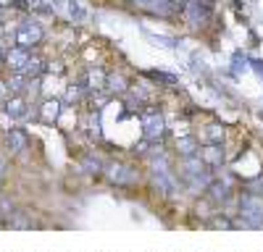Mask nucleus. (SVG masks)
<instances>
[{"label": "nucleus", "mask_w": 263, "mask_h": 252, "mask_svg": "<svg viewBox=\"0 0 263 252\" xmlns=\"http://www.w3.org/2000/svg\"><path fill=\"white\" fill-rule=\"evenodd\" d=\"M66 95H69V100H77L82 92H79V87H69V92H66Z\"/></svg>", "instance_id": "obj_21"}, {"label": "nucleus", "mask_w": 263, "mask_h": 252, "mask_svg": "<svg viewBox=\"0 0 263 252\" xmlns=\"http://www.w3.org/2000/svg\"><path fill=\"white\" fill-rule=\"evenodd\" d=\"M203 160H205V165L211 168V165H221V160H224V150L218 144H208L205 150H203V155H200Z\"/></svg>", "instance_id": "obj_13"}, {"label": "nucleus", "mask_w": 263, "mask_h": 252, "mask_svg": "<svg viewBox=\"0 0 263 252\" xmlns=\"http://www.w3.org/2000/svg\"><path fill=\"white\" fill-rule=\"evenodd\" d=\"M150 76L156 79V81H168V84H174V81H177V76H171V74H163V71H150Z\"/></svg>", "instance_id": "obj_20"}, {"label": "nucleus", "mask_w": 263, "mask_h": 252, "mask_svg": "<svg viewBox=\"0 0 263 252\" xmlns=\"http://www.w3.org/2000/svg\"><path fill=\"white\" fill-rule=\"evenodd\" d=\"M200 142H197V137H179L177 139V150H179V155H184V158H190V155H197L200 150Z\"/></svg>", "instance_id": "obj_11"}, {"label": "nucleus", "mask_w": 263, "mask_h": 252, "mask_svg": "<svg viewBox=\"0 0 263 252\" xmlns=\"http://www.w3.org/2000/svg\"><path fill=\"white\" fill-rule=\"evenodd\" d=\"M105 87L111 90V92H124V90H126V84H124L121 76H108V79H105Z\"/></svg>", "instance_id": "obj_17"}, {"label": "nucleus", "mask_w": 263, "mask_h": 252, "mask_svg": "<svg viewBox=\"0 0 263 252\" xmlns=\"http://www.w3.org/2000/svg\"><path fill=\"white\" fill-rule=\"evenodd\" d=\"M6 142H8V147H11V153H21V150L29 144V137H27L24 129H11V132L6 134Z\"/></svg>", "instance_id": "obj_9"}, {"label": "nucleus", "mask_w": 263, "mask_h": 252, "mask_svg": "<svg viewBox=\"0 0 263 252\" xmlns=\"http://www.w3.org/2000/svg\"><path fill=\"white\" fill-rule=\"evenodd\" d=\"M3 171H6V160L0 158V176H3Z\"/></svg>", "instance_id": "obj_24"}, {"label": "nucleus", "mask_w": 263, "mask_h": 252, "mask_svg": "<svg viewBox=\"0 0 263 252\" xmlns=\"http://www.w3.org/2000/svg\"><path fill=\"white\" fill-rule=\"evenodd\" d=\"M250 63H253V69H255V71L263 76V60H250Z\"/></svg>", "instance_id": "obj_22"}, {"label": "nucleus", "mask_w": 263, "mask_h": 252, "mask_svg": "<svg viewBox=\"0 0 263 252\" xmlns=\"http://www.w3.org/2000/svg\"><path fill=\"white\" fill-rule=\"evenodd\" d=\"M105 74H103V69H90L87 71V76H84V87L87 90H103L105 87Z\"/></svg>", "instance_id": "obj_12"}, {"label": "nucleus", "mask_w": 263, "mask_h": 252, "mask_svg": "<svg viewBox=\"0 0 263 252\" xmlns=\"http://www.w3.org/2000/svg\"><path fill=\"white\" fill-rule=\"evenodd\" d=\"M8 6H13V0H0V8H8Z\"/></svg>", "instance_id": "obj_23"}, {"label": "nucleus", "mask_w": 263, "mask_h": 252, "mask_svg": "<svg viewBox=\"0 0 263 252\" xmlns=\"http://www.w3.org/2000/svg\"><path fill=\"white\" fill-rule=\"evenodd\" d=\"M184 18L190 21L192 27H200L211 18V3L208 0H190L184 6Z\"/></svg>", "instance_id": "obj_5"}, {"label": "nucleus", "mask_w": 263, "mask_h": 252, "mask_svg": "<svg viewBox=\"0 0 263 252\" xmlns=\"http://www.w3.org/2000/svg\"><path fill=\"white\" fill-rule=\"evenodd\" d=\"M6 116H8L11 121H21V118H27V116H29V105H27V100L21 97V95L8 97V100H6Z\"/></svg>", "instance_id": "obj_6"}, {"label": "nucleus", "mask_w": 263, "mask_h": 252, "mask_svg": "<svg viewBox=\"0 0 263 252\" xmlns=\"http://www.w3.org/2000/svg\"><path fill=\"white\" fill-rule=\"evenodd\" d=\"M0 58H6V50H3V45H0Z\"/></svg>", "instance_id": "obj_25"}, {"label": "nucleus", "mask_w": 263, "mask_h": 252, "mask_svg": "<svg viewBox=\"0 0 263 252\" xmlns=\"http://www.w3.org/2000/svg\"><path fill=\"white\" fill-rule=\"evenodd\" d=\"M111 179H114V181H129V174H126V168H124V165H114V171H111Z\"/></svg>", "instance_id": "obj_19"}, {"label": "nucleus", "mask_w": 263, "mask_h": 252, "mask_svg": "<svg viewBox=\"0 0 263 252\" xmlns=\"http://www.w3.org/2000/svg\"><path fill=\"white\" fill-rule=\"evenodd\" d=\"M63 3H66V0H34L32 8L40 11V13H61Z\"/></svg>", "instance_id": "obj_14"}, {"label": "nucleus", "mask_w": 263, "mask_h": 252, "mask_svg": "<svg viewBox=\"0 0 263 252\" xmlns=\"http://www.w3.org/2000/svg\"><path fill=\"white\" fill-rule=\"evenodd\" d=\"M153 179H156V184L163 189L166 195H174V192H177V181H174V179L166 174V168H153Z\"/></svg>", "instance_id": "obj_10"}, {"label": "nucleus", "mask_w": 263, "mask_h": 252, "mask_svg": "<svg viewBox=\"0 0 263 252\" xmlns=\"http://www.w3.org/2000/svg\"><path fill=\"white\" fill-rule=\"evenodd\" d=\"M166 134V121L158 111H147L142 116V137L150 139V142H158L161 137Z\"/></svg>", "instance_id": "obj_4"}, {"label": "nucleus", "mask_w": 263, "mask_h": 252, "mask_svg": "<svg viewBox=\"0 0 263 252\" xmlns=\"http://www.w3.org/2000/svg\"><path fill=\"white\" fill-rule=\"evenodd\" d=\"M242 218L248 226H263V197L260 195H245L239 202Z\"/></svg>", "instance_id": "obj_2"}, {"label": "nucleus", "mask_w": 263, "mask_h": 252, "mask_svg": "<svg viewBox=\"0 0 263 252\" xmlns=\"http://www.w3.org/2000/svg\"><path fill=\"white\" fill-rule=\"evenodd\" d=\"M42 71H45V60H40V58H29L21 74H27L29 79H37V76H42Z\"/></svg>", "instance_id": "obj_16"}, {"label": "nucleus", "mask_w": 263, "mask_h": 252, "mask_svg": "<svg viewBox=\"0 0 263 252\" xmlns=\"http://www.w3.org/2000/svg\"><path fill=\"white\" fill-rule=\"evenodd\" d=\"M42 113H45V118H48V121H55V118H58V113H61L58 102H55V100H48V102H45V108H42Z\"/></svg>", "instance_id": "obj_18"}, {"label": "nucleus", "mask_w": 263, "mask_h": 252, "mask_svg": "<svg viewBox=\"0 0 263 252\" xmlns=\"http://www.w3.org/2000/svg\"><path fill=\"white\" fill-rule=\"evenodd\" d=\"M27 84H29V76H27V74L13 71V76L8 79V84H6V87H8V92H11V95H21V92H24V87H27Z\"/></svg>", "instance_id": "obj_15"}, {"label": "nucleus", "mask_w": 263, "mask_h": 252, "mask_svg": "<svg viewBox=\"0 0 263 252\" xmlns=\"http://www.w3.org/2000/svg\"><path fill=\"white\" fill-rule=\"evenodd\" d=\"M132 3L156 16H174L177 11H184V3H177V0H132Z\"/></svg>", "instance_id": "obj_3"}, {"label": "nucleus", "mask_w": 263, "mask_h": 252, "mask_svg": "<svg viewBox=\"0 0 263 252\" xmlns=\"http://www.w3.org/2000/svg\"><path fill=\"white\" fill-rule=\"evenodd\" d=\"M42 37H45V32H42V27L34 24V21H21V24L16 27V32H13V42L18 48H27V50L40 45Z\"/></svg>", "instance_id": "obj_1"}, {"label": "nucleus", "mask_w": 263, "mask_h": 252, "mask_svg": "<svg viewBox=\"0 0 263 252\" xmlns=\"http://www.w3.org/2000/svg\"><path fill=\"white\" fill-rule=\"evenodd\" d=\"M63 11H66V16H69L74 24H87V21H90V8H87L82 0H66Z\"/></svg>", "instance_id": "obj_7"}, {"label": "nucleus", "mask_w": 263, "mask_h": 252, "mask_svg": "<svg viewBox=\"0 0 263 252\" xmlns=\"http://www.w3.org/2000/svg\"><path fill=\"white\" fill-rule=\"evenodd\" d=\"M29 58H32V55H29L27 48L13 45L11 50H6V63H8V69H11V71H24V66H27V60H29Z\"/></svg>", "instance_id": "obj_8"}]
</instances>
